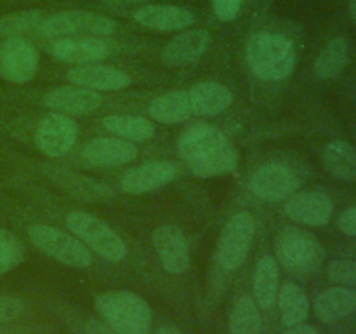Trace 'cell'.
Here are the masks:
<instances>
[{
  "label": "cell",
  "mask_w": 356,
  "mask_h": 334,
  "mask_svg": "<svg viewBox=\"0 0 356 334\" xmlns=\"http://www.w3.org/2000/svg\"><path fill=\"white\" fill-rule=\"evenodd\" d=\"M179 152L191 174L216 177L235 170L238 153L218 127L204 122L190 125L179 138Z\"/></svg>",
  "instance_id": "obj_1"
},
{
  "label": "cell",
  "mask_w": 356,
  "mask_h": 334,
  "mask_svg": "<svg viewBox=\"0 0 356 334\" xmlns=\"http://www.w3.org/2000/svg\"><path fill=\"white\" fill-rule=\"evenodd\" d=\"M247 63L263 80H284L296 70V49L291 38L275 31L254 33L247 42Z\"/></svg>",
  "instance_id": "obj_2"
},
{
  "label": "cell",
  "mask_w": 356,
  "mask_h": 334,
  "mask_svg": "<svg viewBox=\"0 0 356 334\" xmlns=\"http://www.w3.org/2000/svg\"><path fill=\"white\" fill-rule=\"evenodd\" d=\"M103 322L117 334H149L152 308L141 296L131 291H104L94 299Z\"/></svg>",
  "instance_id": "obj_3"
},
{
  "label": "cell",
  "mask_w": 356,
  "mask_h": 334,
  "mask_svg": "<svg viewBox=\"0 0 356 334\" xmlns=\"http://www.w3.org/2000/svg\"><path fill=\"white\" fill-rule=\"evenodd\" d=\"M65 223L70 232L79 237L80 242L86 244L103 260L118 263L127 254V246H125L124 239L97 216L83 211H72L66 214Z\"/></svg>",
  "instance_id": "obj_4"
},
{
  "label": "cell",
  "mask_w": 356,
  "mask_h": 334,
  "mask_svg": "<svg viewBox=\"0 0 356 334\" xmlns=\"http://www.w3.org/2000/svg\"><path fill=\"white\" fill-rule=\"evenodd\" d=\"M275 253L278 261L294 273H309L318 270L325 257L322 244L312 233L296 226H287L278 233Z\"/></svg>",
  "instance_id": "obj_5"
},
{
  "label": "cell",
  "mask_w": 356,
  "mask_h": 334,
  "mask_svg": "<svg viewBox=\"0 0 356 334\" xmlns=\"http://www.w3.org/2000/svg\"><path fill=\"white\" fill-rule=\"evenodd\" d=\"M115 30L117 23L108 16L89 10H63L45 17L38 35L44 38L108 37Z\"/></svg>",
  "instance_id": "obj_6"
},
{
  "label": "cell",
  "mask_w": 356,
  "mask_h": 334,
  "mask_svg": "<svg viewBox=\"0 0 356 334\" xmlns=\"http://www.w3.org/2000/svg\"><path fill=\"white\" fill-rule=\"evenodd\" d=\"M31 244L45 256L72 268H87L92 263V253L76 237L49 225H33L28 230Z\"/></svg>",
  "instance_id": "obj_7"
},
{
  "label": "cell",
  "mask_w": 356,
  "mask_h": 334,
  "mask_svg": "<svg viewBox=\"0 0 356 334\" xmlns=\"http://www.w3.org/2000/svg\"><path fill=\"white\" fill-rule=\"evenodd\" d=\"M256 223L250 212L240 211L226 223L219 237L216 260L218 264L226 271L238 270L245 261L250 247H252Z\"/></svg>",
  "instance_id": "obj_8"
},
{
  "label": "cell",
  "mask_w": 356,
  "mask_h": 334,
  "mask_svg": "<svg viewBox=\"0 0 356 334\" xmlns=\"http://www.w3.org/2000/svg\"><path fill=\"white\" fill-rule=\"evenodd\" d=\"M38 70V54L23 37L3 38L0 44V77L7 82H30Z\"/></svg>",
  "instance_id": "obj_9"
},
{
  "label": "cell",
  "mask_w": 356,
  "mask_h": 334,
  "mask_svg": "<svg viewBox=\"0 0 356 334\" xmlns=\"http://www.w3.org/2000/svg\"><path fill=\"white\" fill-rule=\"evenodd\" d=\"M79 129L65 113H49L38 122L35 131V145L44 155L59 159L72 152L76 143Z\"/></svg>",
  "instance_id": "obj_10"
},
{
  "label": "cell",
  "mask_w": 356,
  "mask_h": 334,
  "mask_svg": "<svg viewBox=\"0 0 356 334\" xmlns=\"http://www.w3.org/2000/svg\"><path fill=\"white\" fill-rule=\"evenodd\" d=\"M250 191L268 202L285 200L301 186L299 176L282 164H266L250 176Z\"/></svg>",
  "instance_id": "obj_11"
},
{
  "label": "cell",
  "mask_w": 356,
  "mask_h": 334,
  "mask_svg": "<svg viewBox=\"0 0 356 334\" xmlns=\"http://www.w3.org/2000/svg\"><path fill=\"white\" fill-rule=\"evenodd\" d=\"M153 247L163 270L170 275H181L188 271L191 263L190 247L183 230L176 225H162L155 228L152 235Z\"/></svg>",
  "instance_id": "obj_12"
},
{
  "label": "cell",
  "mask_w": 356,
  "mask_h": 334,
  "mask_svg": "<svg viewBox=\"0 0 356 334\" xmlns=\"http://www.w3.org/2000/svg\"><path fill=\"white\" fill-rule=\"evenodd\" d=\"M138 150L131 141L120 138H97L87 143L82 148V162L89 167L115 169L132 162Z\"/></svg>",
  "instance_id": "obj_13"
},
{
  "label": "cell",
  "mask_w": 356,
  "mask_h": 334,
  "mask_svg": "<svg viewBox=\"0 0 356 334\" xmlns=\"http://www.w3.org/2000/svg\"><path fill=\"white\" fill-rule=\"evenodd\" d=\"M332 200L323 191H296L285 204V214L296 223L308 226H325L332 216Z\"/></svg>",
  "instance_id": "obj_14"
},
{
  "label": "cell",
  "mask_w": 356,
  "mask_h": 334,
  "mask_svg": "<svg viewBox=\"0 0 356 334\" xmlns=\"http://www.w3.org/2000/svg\"><path fill=\"white\" fill-rule=\"evenodd\" d=\"M176 164L170 160H153V162L141 164L122 177V190L131 195L149 193L170 183L176 176Z\"/></svg>",
  "instance_id": "obj_15"
},
{
  "label": "cell",
  "mask_w": 356,
  "mask_h": 334,
  "mask_svg": "<svg viewBox=\"0 0 356 334\" xmlns=\"http://www.w3.org/2000/svg\"><path fill=\"white\" fill-rule=\"evenodd\" d=\"M45 106L58 113L89 115L103 103V97L96 90L80 86H63L49 90L44 100Z\"/></svg>",
  "instance_id": "obj_16"
},
{
  "label": "cell",
  "mask_w": 356,
  "mask_h": 334,
  "mask_svg": "<svg viewBox=\"0 0 356 334\" xmlns=\"http://www.w3.org/2000/svg\"><path fill=\"white\" fill-rule=\"evenodd\" d=\"M51 52L58 61L70 65H92L94 61L106 58L110 47L99 37H65L54 42Z\"/></svg>",
  "instance_id": "obj_17"
},
{
  "label": "cell",
  "mask_w": 356,
  "mask_h": 334,
  "mask_svg": "<svg viewBox=\"0 0 356 334\" xmlns=\"http://www.w3.org/2000/svg\"><path fill=\"white\" fill-rule=\"evenodd\" d=\"M212 37L205 30H186L167 42L162 49V61L167 66H184L195 63L207 52Z\"/></svg>",
  "instance_id": "obj_18"
},
{
  "label": "cell",
  "mask_w": 356,
  "mask_h": 334,
  "mask_svg": "<svg viewBox=\"0 0 356 334\" xmlns=\"http://www.w3.org/2000/svg\"><path fill=\"white\" fill-rule=\"evenodd\" d=\"M68 80L90 90H120L131 86V77L115 66L80 65L68 72Z\"/></svg>",
  "instance_id": "obj_19"
},
{
  "label": "cell",
  "mask_w": 356,
  "mask_h": 334,
  "mask_svg": "<svg viewBox=\"0 0 356 334\" xmlns=\"http://www.w3.org/2000/svg\"><path fill=\"white\" fill-rule=\"evenodd\" d=\"M134 19L141 26L159 31H177L188 28L195 21L191 10L177 6H148L136 10Z\"/></svg>",
  "instance_id": "obj_20"
},
{
  "label": "cell",
  "mask_w": 356,
  "mask_h": 334,
  "mask_svg": "<svg viewBox=\"0 0 356 334\" xmlns=\"http://www.w3.org/2000/svg\"><path fill=\"white\" fill-rule=\"evenodd\" d=\"M193 115H219L233 103L232 90L219 82H198L188 89Z\"/></svg>",
  "instance_id": "obj_21"
},
{
  "label": "cell",
  "mask_w": 356,
  "mask_h": 334,
  "mask_svg": "<svg viewBox=\"0 0 356 334\" xmlns=\"http://www.w3.org/2000/svg\"><path fill=\"white\" fill-rule=\"evenodd\" d=\"M315 313L322 322L332 324L351 315L356 310V292L351 287H332L320 292L315 299Z\"/></svg>",
  "instance_id": "obj_22"
},
{
  "label": "cell",
  "mask_w": 356,
  "mask_h": 334,
  "mask_svg": "<svg viewBox=\"0 0 356 334\" xmlns=\"http://www.w3.org/2000/svg\"><path fill=\"white\" fill-rule=\"evenodd\" d=\"M149 117L160 124H179L193 115L188 90H172L149 103Z\"/></svg>",
  "instance_id": "obj_23"
},
{
  "label": "cell",
  "mask_w": 356,
  "mask_h": 334,
  "mask_svg": "<svg viewBox=\"0 0 356 334\" xmlns=\"http://www.w3.org/2000/svg\"><path fill=\"white\" fill-rule=\"evenodd\" d=\"M254 301L261 310H270L278 294V263L273 256H264L257 261L252 275Z\"/></svg>",
  "instance_id": "obj_24"
},
{
  "label": "cell",
  "mask_w": 356,
  "mask_h": 334,
  "mask_svg": "<svg viewBox=\"0 0 356 334\" xmlns=\"http://www.w3.org/2000/svg\"><path fill=\"white\" fill-rule=\"evenodd\" d=\"M323 166L334 177L356 181V150L344 139H334L323 150Z\"/></svg>",
  "instance_id": "obj_25"
},
{
  "label": "cell",
  "mask_w": 356,
  "mask_h": 334,
  "mask_svg": "<svg viewBox=\"0 0 356 334\" xmlns=\"http://www.w3.org/2000/svg\"><path fill=\"white\" fill-rule=\"evenodd\" d=\"M103 125L108 132L131 143H143L155 134V125L139 115H108Z\"/></svg>",
  "instance_id": "obj_26"
},
{
  "label": "cell",
  "mask_w": 356,
  "mask_h": 334,
  "mask_svg": "<svg viewBox=\"0 0 356 334\" xmlns=\"http://www.w3.org/2000/svg\"><path fill=\"white\" fill-rule=\"evenodd\" d=\"M278 306H280L282 322L285 327L296 326L308 319L309 313V301L306 298L305 291L294 282L282 285V289L277 294Z\"/></svg>",
  "instance_id": "obj_27"
},
{
  "label": "cell",
  "mask_w": 356,
  "mask_h": 334,
  "mask_svg": "<svg viewBox=\"0 0 356 334\" xmlns=\"http://www.w3.org/2000/svg\"><path fill=\"white\" fill-rule=\"evenodd\" d=\"M350 59V47L344 37H336L320 51L318 58L315 61V75L318 79H334L339 75L348 65Z\"/></svg>",
  "instance_id": "obj_28"
},
{
  "label": "cell",
  "mask_w": 356,
  "mask_h": 334,
  "mask_svg": "<svg viewBox=\"0 0 356 334\" xmlns=\"http://www.w3.org/2000/svg\"><path fill=\"white\" fill-rule=\"evenodd\" d=\"M261 308L250 296H240L229 315V334H261Z\"/></svg>",
  "instance_id": "obj_29"
},
{
  "label": "cell",
  "mask_w": 356,
  "mask_h": 334,
  "mask_svg": "<svg viewBox=\"0 0 356 334\" xmlns=\"http://www.w3.org/2000/svg\"><path fill=\"white\" fill-rule=\"evenodd\" d=\"M45 13L38 9L19 10V13L6 14L0 17V37H26L30 33H38L42 23L45 21Z\"/></svg>",
  "instance_id": "obj_30"
},
{
  "label": "cell",
  "mask_w": 356,
  "mask_h": 334,
  "mask_svg": "<svg viewBox=\"0 0 356 334\" xmlns=\"http://www.w3.org/2000/svg\"><path fill=\"white\" fill-rule=\"evenodd\" d=\"M58 183L63 184L73 197L82 198V200H108L113 197L111 190L97 181L89 180V177L79 176V174L63 173L59 174Z\"/></svg>",
  "instance_id": "obj_31"
},
{
  "label": "cell",
  "mask_w": 356,
  "mask_h": 334,
  "mask_svg": "<svg viewBox=\"0 0 356 334\" xmlns=\"http://www.w3.org/2000/svg\"><path fill=\"white\" fill-rule=\"evenodd\" d=\"M24 257L19 239L9 230L0 228V275L13 271L21 264Z\"/></svg>",
  "instance_id": "obj_32"
},
{
  "label": "cell",
  "mask_w": 356,
  "mask_h": 334,
  "mask_svg": "<svg viewBox=\"0 0 356 334\" xmlns=\"http://www.w3.org/2000/svg\"><path fill=\"white\" fill-rule=\"evenodd\" d=\"M327 277L344 287H356V261L336 260L327 268Z\"/></svg>",
  "instance_id": "obj_33"
},
{
  "label": "cell",
  "mask_w": 356,
  "mask_h": 334,
  "mask_svg": "<svg viewBox=\"0 0 356 334\" xmlns=\"http://www.w3.org/2000/svg\"><path fill=\"white\" fill-rule=\"evenodd\" d=\"M24 312V301L17 296L0 294V324L16 320Z\"/></svg>",
  "instance_id": "obj_34"
},
{
  "label": "cell",
  "mask_w": 356,
  "mask_h": 334,
  "mask_svg": "<svg viewBox=\"0 0 356 334\" xmlns=\"http://www.w3.org/2000/svg\"><path fill=\"white\" fill-rule=\"evenodd\" d=\"M212 3H214V13L218 19L233 21L238 16L242 0H212Z\"/></svg>",
  "instance_id": "obj_35"
},
{
  "label": "cell",
  "mask_w": 356,
  "mask_h": 334,
  "mask_svg": "<svg viewBox=\"0 0 356 334\" xmlns=\"http://www.w3.org/2000/svg\"><path fill=\"white\" fill-rule=\"evenodd\" d=\"M337 226L346 235L356 237V205H351L341 212L339 218H337Z\"/></svg>",
  "instance_id": "obj_36"
},
{
  "label": "cell",
  "mask_w": 356,
  "mask_h": 334,
  "mask_svg": "<svg viewBox=\"0 0 356 334\" xmlns=\"http://www.w3.org/2000/svg\"><path fill=\"white\" fill-rule=\"evenodd\" d=\"M87 334H117L111 327H108L106 324L101 322V320H89L86 327Z\"/></svg>",
  "instance_id": "obj_37"
},
{
  "label": "cell",
  "mask_w": 356,
  "mask_h": 334,
  "mask_svg": "<svg viewBox=\"0 0 356 334\" xmlns=\"http://www.w3.org/2000/svg\"><path fill=\"white\" fill-rule=\"evenodd\" d=\"M284 334H320V333L316 327L301 322V324H296V326H289Z\"/></svg>",
  "instance_id": "obj_38"
},
{
  "label": "cell",
  "mask_w": 356,
  "mask_h": 334,
  "mask_svg": "<svg viewBox=\"0 0 356 334\" xmlns=\"http://www.w3.org/2000/svg\"><path fill=\"white\" fill-rule=\"evenodd\" d=\"M106 6L111 7H125V6H138V3H146L149 0H103Z\"/></svg>",
  "instance_id": "obj_39"
},
{
  "label": "cell",
  "mask_w": 356,
  "mask_h": 334,
  "mask_svg": "<svg viewBox=\"0 0 356 334\" xmlns=\"http://www.w3.org/2000/svg\"><path fill=\"white\" fill-rule=\"evenodd\" d=\"M156 334H183V333L174 326H163L156 331Z\"/></svg>",
  "instance_id": "obj_40"
},
{
  "label": "cell",
  "mask_w": 356,
  "mask_h": 334,
  "mask_svg": "<svg viewBox=\"0 0 356 334\" xmlns=\"http://www.w3.org/2000/svg\"><path fill=\"white\" fill-rule=\"evenodd\" d=\"M350 10H351V16H353V19L356 21V0H351Z\"/></svg>",
  "instance_id": "obj_41"
}]
</instances>
